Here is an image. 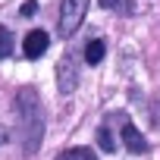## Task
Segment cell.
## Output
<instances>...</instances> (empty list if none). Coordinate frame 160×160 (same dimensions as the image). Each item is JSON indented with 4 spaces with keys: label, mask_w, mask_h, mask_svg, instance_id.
Listing matches in <instances>:
<instances>
[{
    "label": "cell",
    "mask_w": 160,
    "mask_h": 160,
    "mask_svg": "<svg viewBox=\"0 0 160 160\" xmlns=\"http://www.w3.org/2000/svg\"><path fill=\"white\" fill-rule=\"evenodd\" d=\"M104 10H126V0H101Z\"/></svg>",
    "instance_id": "obj_11"
},
{
    "label": "cell",
    "mask_w": 160,
    "mask_h": 160,
    "mask_svg": "<svg viewBox=\"0 0 160 160\" xmlns=\"http://www.w3.org/2000/svg\"><path fill=\"white\" fill-rule=\"evenodd\" d=\"M122 141H126V148H129L132 154H144V151H148V141L141 138V132H138L132 122H122Z\"/></svg>",
    "instance_id": "obj_5"
},
{
    "label": "cell",
    "mask_w": 160,
    "mask_h": 160,
    "mask_svg": "<svg viewBox=\"0 0 160 160\" xmlns=\"http://www.w3.org/2000/svg\"><path fill=\"white\" fill-rule=\"evenodd\" d=\"M57 82H60V94H72L75 91V82H78V72H75V57L66 53L57 66Z\"/></svg>",
    "instance_id": "obj_3"
},
{
    "label": "cell",
    "mask_w": 160,
    "mask_h": 160,
    "mask_svg": "<svg viewBox=\"0 0 160 160\" xmlns=\"http://www.w3.org/2000/svg\"><path fill=\"white\" fill-rule=\"evenodd\" d=\"M7 141H10V129H7V126H0V144H7Z\"/></svg>",
    "instance_id": "obj_12"
},
{
    "label": "cell",
    "mask_w": 160,
    "mask_h": 160,
    "mask_svg": "<svg viewBox=\"0 0 160 160\" xmlns=\"http://www.w3.org/2000/svg\"><path fill=\"white\" fill-rule=\"evenodd\" d=\"M10 53H13V35L7 25H0V60H7Z\"/></svg>",
    "instance_id": "obj_8"
},
{
    "label": "cell",
    "mask_w": 160,
    "mask_h": 160,
    "mask_svg": "<svg viewBox=\"0 0 160 160\" xmlns=\"http://www.w3.org/2000/svg\"><path fill=\"white\" fill-rule=\"evenodd\" d=\"M35 13H38V3H35V0H25L22 10H19V16H22V19H32Z\"/></svg>",
    "instance_id": "obj_10"
},
{
    "label": "cell",
    "mask_w": 160,
    "mask_h": 160,
    "mask_svg": "<svg viewBox=\"0 0 160 160\" xmlns=\"http://www.w3.org/2000/svg\"><path fill=\"white\" fill-rule=\"evenodd\" d=\"M47 44H50L47 32L35 28V32H28V35H25V44H22V50H25V57H28V60H38V57L47 50Z\"/></svg>",
    "instance_id": "obj_4"
},
{
    "label": "cell",
    "mask_w": 160,
    "mask_h": 160,
    "mask_svg": "<svg viewBox=\"0 0 160 160\" xmlns=\"http://www.w3.org/2000/svg\"><path fill=\"white\" fill-rule=\"evenodd\" d=\"M16 116H19V138H22V154H35L44 138V113H41V98L35 88L16 91Z\"/></svg>",
    "instance_id": "obj_1"
},
{
    "label": "cell",
    "mask_w": 160,
    "mask_h": 160,
    "mask_svg": "<svg viewBox=\"0 0 160 160\" xmlns=\"http://www.w3.org/2000/svg\"><path fill=\"white\" fill-rule=\"evenodd\" d=\"M57 160H94V151H91V148H69V151H63Z\"/></svg>",
    "instance_id": "obj_7"
},
{
    "label": "cell",
    "mask_w": 160,
    "mask_h": 160,
    "mask_svg": "<svg viewBox=\"0 0 160 160\" xmlns=\"http://www.w3.org/2000/svg\"><path fill=\"white\" fill-rule=\"evenodd\" d=\"M98 144H101V151H116V141H113V135H110L107 126L98 129Z\"/></svg>",
    "instance_id": "obj_9"
},
{
    "label": "cell",
    "mask_w": 160,
    "mask_h": 160,
    "mask_svg": "<svg viewBox=\"0 0 160 160\" xmlns=\"http://www.w3.org/2000/svg\"><path fill=\"white\" fill-rule=\"evenodd\" d=\"M104 53H107L104 41H88V47H85V60H88V66H98V63L104 60Z\"/></svg>",
    "instance_id": "obj_6"
},
{
    "label": "cell",
    "mask_w": 160,
    "mask_h": 160,
    "mask_svg": "<svg viewBox=\"0 0 160 160\" xmlns=\"http://www.w3.org/2000/svg\"><path fill=\"white\" fill-rule=\"evenodd\" d=\"M85 13H88V0H63L60 3V35L63 38H69V35H75L78 32V25H82V19H85Z\"/></svg>",
    "instance_id": "obj_2"
}]
</instances>
